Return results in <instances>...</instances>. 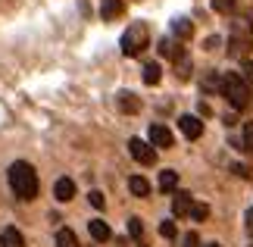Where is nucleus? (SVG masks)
I'll return each instance as SVG.
<instances>
[{
    "label": "nucleus",
    "instance_id": "nucleus-12",
    "mask_svg": "<svg viewBox=\"0 0 253 247\" xmlns=\"http://www.w3.org/2000/svg\"><path fill=\"white\" fill-rule=\"evenodd\" d=\"M172 35L178 38V41H191V35H194L191 19H172Z\"/></svg>",
    "mask_w": 253,
    "mask_h": 247
},
{
    "label": "nucleus",
    "instance_id": "nucleus-17",
    "mask_svg": "<svg viewBox=\"0 0 253 247\" xmlns=\"http://www.w3.org/2000/svg\"><path fill=\"white\" fill-rule=\"evenodd\" d=\"M175 75H178V78H181V82H184V78H188V75H191V56H188V53H184V50H181L178 56H175Z\"/></svg>",
    "mask_w": 253,
    "mask_h": 247
},
{
    "label": "nucleus",
    "instance_id": "nucleus-31",
    "mask_svg": "<svg viewBox=\"0 0 253 247\" xmlns=\"http://www.w3.org/2000/svg\"><path fill=\"white\" fill-rule=\"evenodd\" d=\"M244 219H247V232L253 235V210H247V216H244Z\"/></svg>",
    "mask_w": 253,
    "mask_h": 247
},
{
    "label": "nucleus",
    "instance_id": "nucleus-19",
    "mask_svg": "<svg viewBox=\"0 0 253 247\" xmlns=\"http://www.w3.org/2000/svg\"><path fill=\"white\" fill-rule=\"evenodd\" d=\"M160 78H163L160 63H147V66H144V82H147V85H157Z\"/></svg>",
    "mask_w": 253,
    "mask_h": 247
},
{
    "label": "nucleus",
    "instance_id": "nucleus-11",
    "mask_svg": "<svg viewBox=\"0 0 253 247\" xmlns=\"http://www.w3.org/2000/svg\"><path fill=\"white\" fill-rule=\"evenodd\" d=\"M0 247H25V235L19 229H3L0 232Z\"/></svg>",
    "mask_w": 253,
    "mask_h": 247
},
{
    "label": "nucleus",
    "instance_id": "nucleus-3",
    "mask_svg": "<svg viewBox=\"0 0 253 247\" xmlns=\"http://www.w3.org/2000/svg\"><path fill=\"white\" fill-rule=\"evenodd\" d=\"M147 44H150V28L144 22H131L128 28H125L122 41H119L125 56H141L144 50H147Z\"/></svg>",
    "mask_w": 253,
    "mask_h": 247
},
{
    "label": "nucleus",
    "instance_id": "nucleus-7",
    "mask_svg": "<svg viewBox=\"0 0 253 247\" xmlns=\"http://www.w3.org/2000/svg\"><path fill=\"white\" fill-rule=\"evenodd\" d=\"M150 144L153 147H172L175 144V138H172V132H169V128L166 125H150Z\"/></svg>",
    "mask_w": 253,
    "mask_h": 247
},
{
    "label": "nucleus",
    "instance_id": "nucleus-26",
    "mask_svg": "<svg viewBox=\"0 0 253 247\" xmlns=\"http://www.w3.org/2000/svg\"><path fill=\"white\" fill-rule=\"evenodd\" d=\"M231 6H235V0H212V9H216V13H228Z\"/></svg>",
    "mask_w": 253,
    "mask_h": 247
},
{
    "label": "nucleus",
    "instance_id": "nucleus-8",
    "mask_svg": "<svg viewBox=\"0 0 253 247\" xmlns=\"http://www.w3.org/2000/svg\"><path fill=\"white\" fill-rule=\"evenodd\" d=\"M53 197L60 203H69L72 197H75V182L72 179H56V185H53Z\"/></svg>",
    "mask_w": 253,
    "mask_h": 247
},
{
    "label": "nucleus",
    "instance_id": "nucleus-25",
    "mask_svg": "<svg viewBox=\"0 0 253 247\" xmlns=\"http://www.w3.org/2000/svg\"><path fill=\"white\" fill-rule=\"evenodd\" d=\"M87 200H91V206H97V210H103V206H106V200H103L100 191H91V194H87Z\"/></svg>",
    "mask_w": 253,
    "mask_h": 247
},
{
    "label": "nucleus",
    "instance_id": "nucleus-28",
    "mask_svg": "<svg viewBox=\"0 0 253 247\" xmlns=\"http://www.w3.org/2000/svg\"><path fill=\"white\" fill-rule=\"evenodd\" d=\"M184 247H200V238H197V235H194V232H188V235H184V241H181Z\"/></svg>",
    "mask_w": 253,
    "mask_h": 247
},
{
    "label": "nucleus",
    "instance_id": "nucleus-30",
    "mask_svg": "<svg viewBox=\"0 0 253 247\" xmlns=\"http://www.w3.org/2000/svg\"><path fill=\"white\" fill-rule=\"evenodd\" d=\"M219 47V38H207V50H216Z\"/></svg>",
    "mask_w": 253,
    "mask_h": 247
},
{
    "label": "nucleus",
    "instance_id": "nucleus-27",
    "mask_svg": "<svg viewBox=\"0 0 253 247\" xmlns=\"http://www.w3.org/2000/svg\"><path fill=\"white\" fill-rule=\"evenodd\" d=\"M241 72H244V82H250V85H253V63H250V60L241 63Z\"/></svg>",
    "mask_w": 253,
    "mask_h": 247
},
{
    "label": "nucleus",
    "instance_id": "nucleus-1",
    "mask_svg": "<svg viewBox=\"0 0 253 247\" xmlns=\"http://www.w3.org/2000/svg\"><path fill=\"white\" fill-rule=\"evenodd\" d=\"M6 179H9V188H13V194L19 197V200H35L38 197V172H35V166L32 163H25V160H16L13 166H9V172H6Z\"/></svg>",
    "mask_w": 253,
    "mask_h": 247
},
{
    "label": "nucleus",
    "instance_id": "nucleus-2",
    "mask_svg": "<svg viewBox=\"0 0 253 247\" xmlns=\"http://www.w3.org/2000/svg\"><path fill=\"white\" fill-rule=\"evenodd\" d=\"M222 97L235 106V110H247L250 106V85L244 82V75H238V72H228V75H222Z\"/></svg>",
    "mask_w": 253,
    "mask_h": 247
},
{
    "label": "nucleus",
    "instance_id": "nucleus-20",
    "mask_svg": "<svg viewBox=\"0 0 253 247\" xmlns=\"http://www.w3.org/2000/svg\"><path fill=\"white\" fill-rule=\"evenodd\" d=\"M160 53H163V56H172V60H175V56L181 53V47H175L172 38H163V41H160Z\"/></svg>",
    "mask_w": 253,
    "mask_h": 247
},
{
    "label": "nucleus",
    "instance_id": "nucleus-10",
    "mask_svg": "<svg viewBox=\"0 0 253 247\" xmlns=\"http://www.w3.org/2000/svg\"><path fill=\"white\" fill-rule=\"evenodd\" d=\"M87 232H91V238L94 241H110L113 238V232H110V225H106L103 219H91V222H87Z\"/></svg>",
    "mask_w": 253,
    "mask_h": 247
},
{
    "label": "nucleus",
    "instance_id": "nucleus-14",
    "mask_svg": "<svg viewBox=\"0 0 253 247\" xmlns=\"http://www.w3.org/2000/svg\"><path fill=\"white\" fill-rule=\"evenodd\" d=\"M122 9H125V3L122 0H103L100 3V16L110 22V19H116V16H122Z\"/></svg>",
    "mask_w": 253,
    "mask_h": 247
},
{
    "label": "nucleus",
    "instance_id": "nucleus-6",
    "mask_svg": "<svg viewBox=\"0 0 253 247\" xmlns=\"http://www.w3.org/2000/svg\"><path fill=\"white\" fill-rule=\"evenodd\" d=\"M178 128H181V135L188 138V141H197V138L203 135V122L197 119V116H181V119H178Z\"/></svg>",
    "mask_w": 253,
    "mask_h": 247
},
{
    "label": "nucleus",
    "instance_id": "nucleus-23",
    "mask_svg": "<svg viewBox=\"0 0 253 247\" xmlns=\"http://www.w3.org/2000/svg\"><path fill=\"white\" fill-rule=\"evenodd\" d=\"M241 150L253 153V122H247V125H244V147H241Z\"/></svg>",
    "mask_w": 253,
    "mask_h": 247
},
{
    "label": "nucleus",
    "instance_id": "nucleus-16",
    "mask_svg": "<svg viewBox=\"0 0 253 247\" xmlns=\"http://www.w3.org/2000/svg\"><path fill=\"white\" fill-rule=\"evenodd\" d=\"M175 188H178V172L175 169H163L160 172V191H175Z\"/></svg>",
    "mask_w": 253,
    "mask_h": 247
},
{
    "label": "nucleus",
    "instance_id": "nucleus-18",
    "mask_svg": "<svg viewBox=\"0 0 253 247\" xmlns=\"http://www.w3.org/2000/svg\"><path fill=\"white\" fill-rule=\"evenodd\" d=\"M56 247H82V244H79L72 229H60L56 232Z\"/></svg>",
    "mask_w": 253,
    "mask_h": 247
},
{
    "label": "nucleus",
    "instance_id": "nucleus-24",
    "mask_svg": "<svg viewBox=\"0 0 253 247\" xmlns=\"http://www.w3.org/2000/svg\"><path fill=\"white\" fill-rule=\"evenodd\" d=\"M160 235H163V238H169V241H172L175 235H178V232H175V222H169V219H166V222H160Z\"/></svg>",
    "mask_w": 253,
    "mask_h": 247
},
{
    "label": "nucleus",
    "instance_id": "nucleus-13",
    "mask_svg": "<svg viewBox=\"0 0 253 247\" xmlns=\"http://www.w3.org/2000/svg\"><path fill=\"white\" fill-rule=\"evenodd\" d=\"M116 103H119L122 113H138V110H141V100H138L131 91H122L119 97H116Z\"/></svg>",
    "mask_w": 253,
    "mask_h": 247
},
{
    "label": "nucleus",
    "instance_id": "nucleus-4",
    "mask_svg": "<svg viewBox=\"0 0 253 247\" xmlns=\"http://www.w3.org/2000/svg\"><path fill=\"white\" fill-rule=\"evenodd\" d=\"M250 50H253V25L247 19H241V22H235V28H231V35H228V53L231 56H247Z\"/></svg>",
    "mask_w": 253,
    "mask_h": 247
},
{
    "label": "nucleus",
    "instance_id": "nucleus-15",
    "mask_svg": "<svg viewBox=\"0 0 253 247\" xmlns=\"http://www.w3.org/2000/svg\"><path fill=\"white\" fill-rule=\"evenodd\" d=\"M128 191L134 197H147L150 194V182L144 179V175H131V179H128Z\"/></svg>",
    "mask_w": 253,
    "mask_h": 247
},
{
    "label": "nucleus",
    "instance_id": "nucleus-22",
    "mask_svg": "<svg viewBox=\"0 0 253 247\" xmlns=\"http://www.w3.org/2000/svg\"><path fill=\"white\" fill-rule=\"evenodd\" d=\"M128 235H131L134 241H141V235H144V225H141V219H138V216H131V219H128Z\"/></svg>",
    "mask_w": 253,
    "mask_h": 247
},
{
    "label": "nucleus",
    "instance_id": "nucleus-5",
    "mask_svg": "<svg viewBox=\"0 0 253 247\" xmlns=\"http://www.w3.org/2000/svg\"><path fill=\"white\" fill-rule=\"evenodd\" d=\"M128 153L141 166H153V163H157V150H153V144L150 141H141V138H131V141H128Z\"/></svg>",
    "mask_w": 253,
    "mask_h": 247
},
{
    "label": "nucleus",
    "instance_id": "nucleus-32",
    "mask_svg": "<svg viewBox=\"0 0 253 247\" xmlns=\"http://www.w3.org/2000/svg\"><path fill=\"white\" fill-rule=\"evenodd\" d=\"M207 247H222V244H216V241H212V244H207Z\"/></svg>",
    "mask_w": 253,
    "mask_h": 247
},
{
    "label": "nucleus",
    "instance_id": "nucleus-21",
    "mask_svg": "<svg viewBox=\"0 0 253 247\" xmlns=\"http://www.w3.org/2000/svg\"><path fill=\"white\" fill-rule=\"evenodd\" d=\"M207 216H210V206H207V203H194V206H191V219H194V222H203Z\"/></svg>",
    "mask_w": 253,
    "mask_h": 247
},
{
    "label": "nucleus",
    "instance_id": "nucleus-29",
    "mask_svg": "<svg viewBox=\"0 0 253 247\" xmlns=\"http://www.w3.org/2000/svg\"><path fill=\"white\" fill-rule=\"evenodd\" d=\"M231 172H235V175H241V179H250V169H247V166H241V163H235V166H231Z\"/></svg>",
    "mask_w": 253,
    "mask_h": 247
},
{
    "label": "nucleus",
    "instance_id": "nucleus-9",
    "mask_svg": "<svg viewBox=\"0 0 253 247\" xmlns=\"http://www.w3.org/2000/svg\"><path fill=\"white\" fill-rule=\"evenodd\" d=\"M191 206H194V197L188 191H178L172 197V213L175 216H191Z\"/></svg>",
    "mask_w": 253,
    "mask_h": 247
}]
</instances>
